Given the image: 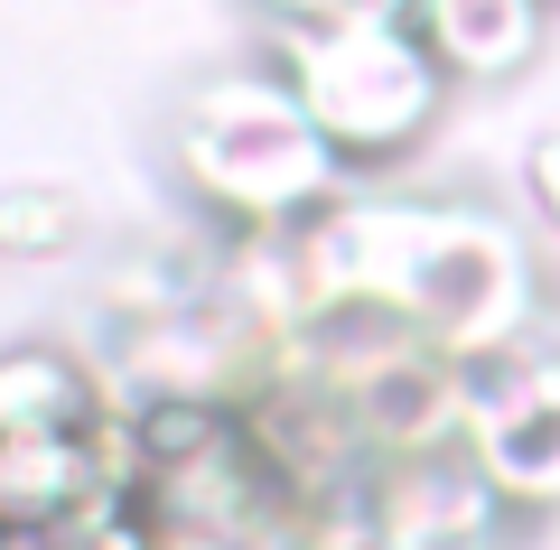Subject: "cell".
I'll return each instance as SVG.
<instances>
[{
    "mask_svg": "<svg viewBox=\"0 0 560 550\" xmlns=\"http://www.w3.org/2000/svg\"><path fill=\"white\" fill-rule=\"evenodd\" d=\"M94 448L75 438H0V531H57L94 494Z\"/></svg>",
    "mask_w": 560,
    "mask_h": 550,
    "instance_id": "7",
    "label": "cell"
},
{
    "mask_svg": "<svg viewBox=\"0 0 560 550\" xmlns=\"http://www.w3.org/2000/svg\"><path fill=\"white\" fill-rule=\"evenodd\" d=\"M38 541H47V550H160V513H150V494L94 485L57 531H38Z\"/></svg>",
    "mask_w": 560,
    "mask_h": 550,
    "instance_id": "8",
    "label": "cell"
},
{
    "mask_svg": "<svg viewBox=\"0 0 560 550\" xmlns=\"http://www.w3.org/2000/svg\"><path fill=\"white\" fill-rule=\"evenodd\" d=\"M261 20H271L280 38H300V28H337V20H355V0H261Z\"/></svg>",
    "mask_w": 560,
    "mask_h": 550,
    "instance_id": "11",
    "label": "cell"
},
{
    "mask_svg": "<svg viewBox=\"0 0 560 550\" xmlns=\"http://www.w3.org/2000/svg\"><path fill=\"white\" fill-rule=\"evenodd\" d=\"M168 168L178 187L234 234H300L346 197L337 150L318 140L308 103L280 66H224L168 121Z\"/></svg>",
    "mask_w": 560,
    "mask_h": 550,
    "instance_id": "2",
    "label": "cell"
},
{
    "mask_svg": "<svg viewBox=\"0 0 560 550\" xmlns=\"http://www.w3.org/2000/svg\"><path fill=\"white\" fill-rule=\"evenodd\" d=\"M523 206H533L541 234H560V131H541L523 150Z\"/></svg>",
    "mask_w": 560,
    "mask_h": 550,
    "instance_id": "10",
    "label": "cell"
},
{
    "mask_svg": "<svg viewBox=\"0 0 560 550\" xmlns=\"http://www.w3.org/2000/svg\"><path fill=\"white\" fill-rule=\"evenodd\" d=\"M0 550H47V541H38V531H0Z\"/></svg>",
    "mask_w": 560,
    "mask_h": 550,
    "instance_id": "12",
    "label": "cell"
},
{
    "mask_svg": "<svg viewBox=\"0 0 560 550\" xmlns=\"http://www.w3.org/2000/svg\"><path fill=\"white\" fill-rule=\"evenodd\" d=\"M411 28L448 84H504L541 57L551 0H411Z\"/></svg>",
    "mask_w": 560,
    "mask_h": 550,
    "instance_id": "4",
    "label": "cell"
},
{
    "mask_svg": "<svg viewBox=\"0 0 560 550\" xmlns=\"http://www.w3.org/2000/svg\"><path fill=\"white\" fill-rule=\"evenodd\" d=\"M458 457L495 485L504 513H514V504H560V411H523V401L477 411Z\"/></svg>",
    "mask_w": 560,
    "mask_h": 550,
    "instance_id": "6",
    "label": "cell"
},
{
    "mask_svg": "<svg viewBox=\"0 0 560 550\" xmlns=\"http://www.w3.org/2000/svg\"><path fill=\"white\" fill-rule=\"evenodd\" d=\"M75 243V197L66 187H0V261H47Z\"/></svg>",
    "mask_w": 560,
    "mask_h": 550,
    "instance_id": "9",
    "label": "cell"
},
{
    "mask_svg": "<svg viewBox=\"0 0 560 550\" xmlns=\"http://www.w3.org/2000/svg\"><path fill=\"white\" fill-rule=\"evenodd\" d=\"M103 420V383L75 346L20 336L0 346V438H75Z\"/></svg>",
    "mask_w": 560,
    "mask_h": 550,
    "instance_id": "5",
    "label": "cell"
},
{
    "mask_svg": "<svg viewBox=\"0 0 560 550\" xmlns=\"http://www.w3.org/2000/svg\"><path fill=\"white\" fill-rule=\"evenodd\" d=\"M290 271H300V317L327 299L383 308L448 364L533 336V253L504 215L458 197H337L318 224L290 234Z\"/></svg>",
    "mask_w": 560,
    "mask_h": 550,
    "instance_id": "1",
    "label": "cell"
},
{
    "mask_svg": "<svg viewBox=\"0 0 560 550\" xmlns=\"http://www.w3.org/2000/svg\"><path fill=\"white\" fill-rule=\"evenodd\" d=\"M280 75L308 103L318 140L337 150V168H401L430 140L448 103V75L430 66L411 20H337V28H300L280 38Z\"/></svg>",
    "mask_w": 560,
    "mask_h": 550,
    "instance_id": "3",
    "label": "cell"
}]
</instances>
